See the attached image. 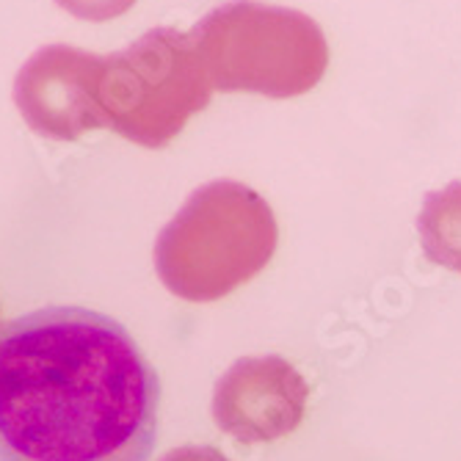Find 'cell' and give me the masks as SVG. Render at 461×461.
Returning a JSON list of instances; mask_svg holds the SVG:
<instances>
[{
	"label": "cell",
	"instance_id": "6",
	"mask_svg": "<svg viewBox=\"0 0 461 461\" xmlns=\"http://www.w3.org/2000/svg\"><path fill=\"white\" fill-rule=\"evenodd\" d=\"M310 387L304 375L276 354L243 357L213 390V423L243 445L274 442L304 420Z\"/></svg>",
	"mask_w": 461,
	"mask_h": 461
},
{
	"label": "cell",
	"instance_id": "9",
	"mask_svg": "<svg viewBox=\"0 0 461 461\" xmlns=\"http://www.w3.org/2000/svg\"><path fill=\"white\" fill-rule=\"evenodd\" d=\"M158 461H230V458L211 445H183V447L163 453Z\"/></svg>",
	"mask_w": 461,
	"mask_h": 461
},
{
	"label": "cell",
	"instance_id": "1",
	"mask_svg": "<svg viewBox=\"0 0 461 461\" xmlns=\"http://www.w3.org/2000/svg\"><path fill=\"white\" fill-rule=\"evenodd\" d=\"M160 379L119 321L45 307L0 326V461H149Z\"/></svg>",
	"mask_w": 461,
	"mask_h": 461
},
{
	"label": "cell",
	"instance_id": "3",
	"mask_svg": "<svg viewBox=\"0 0 461 461\" xmlns=\"http://www.w3.org/2000/svg\"><path fill=\"white\" fill-rule=\"evenodd\" d=\"M213 92H255L274 100L299 97L318 86L329 67L321 25L285 6L230 0L191 28Z\"/></svg>",
	"mask_w": 461,
	"mask_h": 461
},
{
	"label": "cell",
	"instance_id": "5",
	"mask_svg": "<svg viewBox=\"0 0 461 461\" xmlns=\"http://www.w3.org/2000/svg\"><path fill=\"white\" fill-rule=\"evenodd\" d=\"M105 56L72 45L39 48L14 77V105L25 124L45 139L75 141L108 128L100 105Z\"/></svg>",
	"mask_w": 461,
	"mask_h": 461
},
{
	"label": "cell",
	"instance_id": "7",
	"mask_svg": "<svg viewBox=\"0 0 461 461\" xmlns=\"http://www.w3.org/2000/svg\"><path fill=\"white\" fill-rule=\"evenodd\" d=\"M423 255L434 266L461 274V183L453 180L442 191H429L417 216Z\"/></svg>",
	"mask_w": 461,
	"mask_h": 461
},
{
	"label": "cell",
	"instance_id": "4",
	"mask_svg": "<svg viewBox=\"0 0 461 461\" xmlns=\"http://www.w3.org/2000/svg\"><path fill=\"white\" fill-rule=\"evenodd\" d=\"M211 97L213 86L185 31L158 25L105 56L100 105L108 128L139 147H166Z\"/></svg>",
	"mask_w": 461,
	"mask_h": 461
},
{
	"label": "cell",
	"instance_id": "8",
	"mask_svg": "<svg viewBox=\"0 0 461 461\" xmlns=\"http://www.w3.org/2000/svg\"><path fill=\"white\" fill-rule=\"evenodd\" d=\"M56 4L77 20L105 23L131 12L136 6V0H56Z\"/></svg>",
	"mask_w": 461,
	"mask_h": 461
},
{
	"label": "cell",
	"instance_id": "2",
	"mask_svg": "<svg viewBox=\"0 0 461 461\" xmlns=\"http://www.w3.org/2000/svg\"><path fill=\"white\" fill-rule=\"evenodd\" d=\"M271 204L243 183L199 185L155 240V271L185 302H219L258 276L276 251Z\"/></svg>",
	"mask_w": 461,
	"mask_h": 461
}]
</instances>
